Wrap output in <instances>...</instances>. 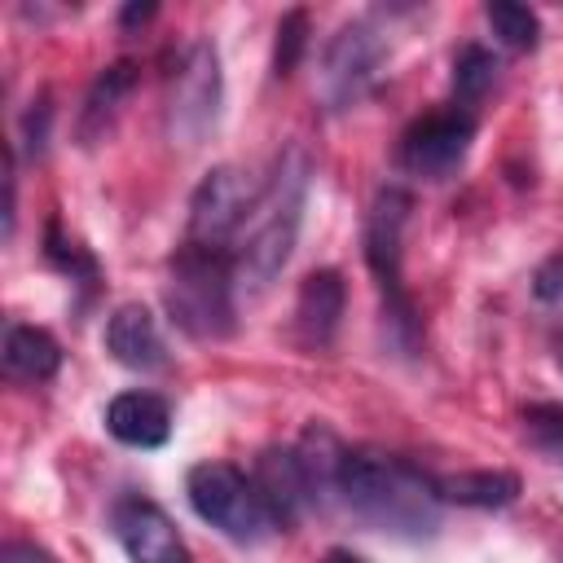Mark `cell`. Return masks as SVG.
<instances>
[{"instance_id":"cell-1","label":"cell","mask_w":563,"mask_h":563,"mask_svg":"<svg viewBox=\"0 0 563 563\" xmlns=\"http://www.w3.org/2000/svg\"><path fill=\"white\" fill-rule=\"evenodd\" d=\"M339 506L391 537L427 541L440 528V484L413 466L409 457L374 453V449H343L339 462Z\"/></svg>"},{"instance_id":"cell-2","label":"cell","mask_w":563,"mask_h":563,"mask_svg":"<svg viewBox=\"0 0 563 563\" xmlns=\"http://www.w3.org/2000/svg\"><path fill=\"white\" fill-rule=\"evenodd\" d=\"M308 176H312V163L299 145H290L268 185L260 189V202L251 211V229H246V242L233 251V273H238V290L246 295H260L268 290V282L286 268L290 251H295V238H299V220H303V194H308Z\"/></svg>"},{"instance_id":"cell-3","label":"cell","mask_w":563,"mask_h":563,"mask_svg":"<svg viewBox=\"0 0 563 563\" xmlns=\"http://www.w3.org/2000/svg\"><path fill=\"white\" fill-rule=\"evenodd\" d=\"M233 295H238V273H233V251L229 246H202L189 242L176 246L167 264V286L163 303L176 330H185L198 343H216L233 334Z\"/></svg>"},{"instance_id":"cell-4","label":"cell","mask_w":563,"mask_h":563,"mask_svg":"<svg viewBox=\"0 0 563 563\" xmlns=\"http://www.w3.org/2000/svg\"><path fill=\"white\" fill-rule=\"evenodd\" d=\"M409 211H413V198L396 185H383L365 211V264L378 282V295H383V321L391 330V339L400 343V352H413L418 347V312L405 295V282H400V238H405V224H409Z\"/></svg>"},{"instance_id":"cell-5","label":"cell","mask_w":563,"mask_h":563,"mask_svg":"<svg viewBox=\"0 0 563 563\" xmlns=\"http://www.w3.org/2000/svg\"><path fill=\"white\" fill-rule=\"evenodd\" d=\"M185 493L189 506L202 523H211L220 537L238 541V545H260L273 532V519L251 484L246 471H238L233 462H198L185 475Z\"/></svg>"},{"instance_id":"cell-6","label":"cell","mask_w":563,"mask_h":563,"mask_svg":"<svg viewBox=\"0 0 563 563\" xmlns=\"http://www.w3.org/2000/svg\"><path fill=\"white\" fill-rule=\"evenodd\" d=\"M471 141H475V114H466L457 106H440V110L418 114L405 128L396 163H400V172H409L418 180H449L466 163Z\"/></svg>"},{"instance_id":"cell-7","label":"cell","mask_w":563,"mask_h":563,"mask_svg":"<svg viewBox=\"0 0 563 563\" xmlns=\"http://www.w3.org/2000/svg\"><path fill=\"white\" fill-rule=\"evenodd\" d=\"M383 57H387V44H383V35H378L369 22H347V26H339V35L325 44L321 70H317V92H321L325 110H347V106H356V101L369 92V84H374Z\"/></svg>"},{"instance_id":"cell-8","label":"cell","mask_w":563,"mask_h":563,"mask_svg":"<svg viewBox=\"0 0 563 563\" xmlns=\"http://www.w3.org/2000/svg\"><path fill=\"white\" fill-rule=\"evenodd\" d=\"M260 189L264 185H251V176L242 167H229V163L211 167L189 198V242L229 246L246 229V220L260 202Z\"/></svg>"},{"instance_id":"cell-9","label":"cell","mask_w":563,"mask_h":563,"mask_svg":"<svg viewBox=\"0 0 563 563\" xmlns=\"http://www.w3.org/2000/svg\"><path fill=\"white\" fill-rule=\"evenodd\" d=\"M216 110H220V57H216V44L198 40L185 48L180 70L172 79L167 132L180 145H198L207 136V128L216 123Z\"/></svg>"},{"instance_id":"cell-10","label":"cell","mask_w":563,"mask_h":563,"mask_svg":"<svg viewBox=\"0 0 563 563\" xmlns=\"http://www.w3.org/2000/svg\"><path fill=\"white\" fill-rule=\"evenodd\" d=\"M110 523H114V537L132 563H189L185 537L176 532L167 510L154 506L150 497H141V493L119 497L110 510Z\"/></svg>"},{"instance_id":"cell-11","label":"cell","mask_w":563,"mask_h":563,"mask_svg":"<svg viewBox=\"0 0 563 563\" xmlns=\"http://www.w3.org/2000/svg\"><path fill=\"white\" fill-rule=\"evenodd\" d=\"M251 484L273 519V528H295L312 506V488H308V475L299 466V453L295 449H264L251 466Z\"/></svg>"},{"instance_id":"cell-12","label":"cell","mask_w":563,"mask_h":563,"mask_svg":"<svg viewBox=\"0 0 563 563\" xmlns=\"http://www.w3.org/2000/svg\"><path fill=\"white\" fill-rule=\"evenodd\" d=\"M106 352L128 365V369H163L167 365V343L158 334V321L145 303H119L106 321Z\"/></svg>"},{"instance_id":"cell-13","label":"cell","mask_w":563,"mask_h":563,"mask_svg":"<svg viewBox=\"0 0 563 563\" xmlns=\"http://www.w3.org/2000/svg\"><path fill=\"white\" fill-rule=\"evenodd\" d=\"M106 431L128 449H158L172 435V405L158 391H119L106 405Z\"/></svg>"},{"instance_id":"cell-14","label":"cell","mask_w":563,"mask_h":563,"mask_svg":"<svg viewBox=\"0 0 563 563\" xmlns=\"http://www.w3.org/2000/svg\"><path fill=\"white\" fill-rule=\"evenodd\" d=\"M343 303H347V286H343V273L339 268H317L299 282V295H295V330L308 347H325L339 330V317H343Z\"/></svg>"},{"instance_id":"cell-15","label":"cell","mask_w":563,"mask_h":563,"mask_svg":"<svg viewBox=\"0 0 563 563\" xmlns=\"http://www.w3.org/2000/svg\"><path fill=\"white\" fill-rule=\"evenodd\" d=\"M132 88H136V62H110L97 79H92V88H88V97H84V106H79V119H75V141L79 145H97V141H106V132L114 128V119H119V110H123V101L132 97Z\"/></svg>"},{"instance_id":"cell-16","label":"cell","mask_w":563,"mask_h":563,"mask_svg":"<svg viewBox=\"0 0 563 563\" xmlns=\"http://www.w3.org/2000/svg\"><path fill=\"white\" fill-rule=\"evenodd\" d=\"M0 361H4V374H9V378L48 383V378L62 369V343H57L48 330H40V325L13 321V325L4 330Z\"/></svg>"},{"instance_id":"cell-17","label":"cell","mask_w":563,"mask_h":563,"mask_svg":"<svg viewBox=\"0 0 563 563\" xmlns=\"http://www.w3.org/2000/svg\"><path fill=\"white\" fill-rule=\"evenodd\" d=\"M440 484V497L444 501H457V506H479V510H501L519 497V475L515 471H457V475H444L435 479Z\"/></svg>"},{"instance_id":"cell-18","label":"cell","mask_w":563,"mask_h":563,"mask_svg":"<svg viewBox=\"0 0 563 563\" xmlns=\"http://www.w3.org/2000/svg\"><path fill=\"white\" fill-rule=\"evenodd\" d=\"M497 70H501V66H497L493 48H484V44H462V48L453 53V106L471 114V106H479V101L493 92Z\"/></svg>"},{"instance_id":"cell-19","label":"cell","mask_w":563,"mask_h":563,"mask_svg":"<svg viewBox=\"0 0 563 563\" xmlns=\"http://www.w3.org/2000/svg\"><path fill=\"white\" fill-rule=\"evenodd\" d=\"M484 22L493 26L497 44L510 48V53H532L537 40H541V22L528 4H515V0H488L484 4Z\"/></svg>"},{"instance_id":"cell-20","label":"cell","mask_w":563,"mask_h":563,"mask_svg":"<svg viewBox=\"0 0 563 563\" xmlns=\"http://www.w3.org/2000/svg\"><path fill=\"white\" fill-rule=\"evenodd\" d=\"M44 260L53 264V268H62V273H70V282H84V286H92L101 273H97V260L79 246V242H70V238H62V229H57V220L48 224V233H44Z\"/></svg>"},{"instance_id":"cell-21","label":"cell","mask_w":563,"mask_h":563,"mask_svg":"<svg viewBox=\"0 0 563 563\" xmlns=\"http://www.w3.org/2000/svg\"><path fill=\"white\" fill-rule=\"evenodd\" d=\"M523 435L541 453L563 457V405L559 400H532V405H523Z\"/></svg>"},{"instance_id":"cell-22","label":"cell","mask_w":563,"mask_h":563,"mask_svg":"<svg viewBox=\"0 0 563 563\" xmlns=\"http://www.w3.org/2000/svg\"><path fill=\"white\" fill-rule=\"evenodd\" d=\"M308 48V9H290L282 22H277V44H273V75L286 79L299 57Z\"/></svg>"},{"instance_id":"cell-23","label":"cell","mask_w":563,"mask_h":563,"mask_svg":"<svg viewBox=\"0 0 563 563\" xmlns=\"http://www.w3.org/2000/svg\"><path fill=\"white\" fill-rule=\"evenodd\" d=\"M532 295H537L541 303H559V308H563V255H554V260H545V264L537 268Z\"/></svg>"},{"instance_id":"cell-24","label":"cell","mask_w":563,"mask_h":563,"mask_svg":"<svg viewBox=\"0 0 563 563\" xmlns=\"http://www.w3.org/2000/svg\"><path fill=\"white\" fill-rule=\"evenodd\" d=\"M0 563H53V554L40 550V545H31V541H4Z\"/></svg>"},{"instance_id":"cell-25","label":"cell","mask_w":563,"mask_h":563,"mask_svg":"<svg viewBox=\"0 0 563 563\" xmlns=\"http://www.w3.org/2000/svg\"><path fill=\"white\" fill-rule=\"evenodd\" d=\"M154 13H158V4H123V13H119V26H123V31H132V26H145Z\"/></svg>"},{"instance_id":"cell-26","label":"cell","mask_w":563,"mask_h":563,"mask_svg":"<svg viewBox=\"0 0 563 563\" xmlns=\"http://www.w3.org/2000/svg\"><path fill=\"white\" fill-rule=\"evenodd\" d=\"M325 563H365L361 554H352V550H330L325 554Z\"/></svg>"},{"instance_id":"cell-27","label":"cell","mask_w":563,"mask_h":563,"mask_svg":"<svg viewBox=\"0 0 563 563\" xmlns=\"http://www.w3.org/2000/svg\"><path fill=\"white\" fill-rule=\"evenodd\" d=\"M554 361H559V369H563V334L554 339Z\"/></svg>"}]
</instances>
